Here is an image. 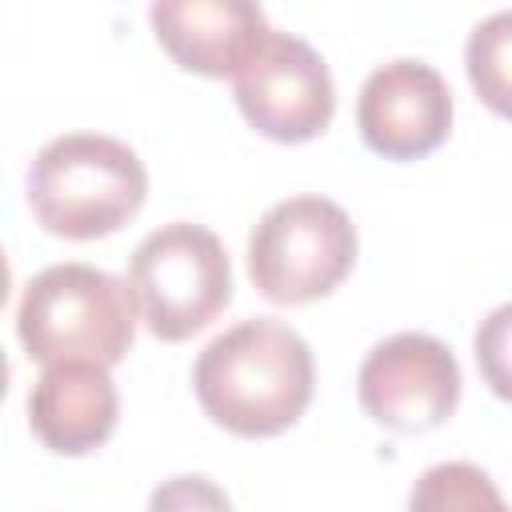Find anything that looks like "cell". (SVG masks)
I'll return each instance as SVG.
<instances>
[{
    "mask_svg": "<svg viewBox=\"0 0 512 512\" xmlns=\"http://www.w3.org/2000/svg\"><path fill=\"white\" fill-rule=\"evenodd\" d=\"M408 512H512L480 464L444 460L416 476Z\"/></svg>",
    "mask_w": 512,
    "mask_h": 512,
    "instance_id": "obj_11",
    "label": "cell"
},
{
    "mask_svg": "<svg viewBox=\"0 0 512 512\" xmlns=\"http://www.w3.org/2000/svg\"><path fill=\"white\" fill-rule=\"evenodd\" d=\"M120 420V392L100 364H48L28 392V424L56 456L96 452Z\"/></svg>",
    "mask_w": 512,
    "mask_h": 512,
    "instance_id": "obj_10",
    "label": "cell"
},
{
    "mask_svg": "<svg viewBox=\"0 0 512 512\" xmlns=\"http://www.w3.org/2000/svg\"><path fill=\"white\" fill-rule=\"evenodd\" d=\"M464 68H468V84L476 88L480 104L512 120V8L484 16L468 32Z\"/></svg>",
    "mask_w": 512,
    "mask_h": 512,
    "instance_id": "obj_12",
    "label": "cell"
},
{
    "mask_svg": "<svg viewBox=\"0 0 512 512\" xmlns=\"http://www.w3.org/2000/svg\"><path fill=\"white\" fill-rule=\"evenodd\" d=\"M24 192L44 232L64 240H100L120 232L144 208L148 168L116 136L64 132L32 156Z\"/></svg>",
    "mask_w": 512,
    "mask_h": 512,
    "instance_id": "obj_2",
    "label": "cell"
},
{
    "mask_svg": "<svg viewBox=\"0 0 512 512\" xmlns=\"http://www.w3.org/2000/svg\"><path fill=\"white\" fill-rule=\"evenodd\" d=\"M356 224L328 196L272 204L248 236V276L272 304H312L344 284L356 264Z\"/></svg>",
    "mask_w": 512,
    "mask_h": 512,
    "instance_id": "obj_5",
    "label": "cell"
},
{
    "mask_svg": "<svg viewBox=\"0 0 512 512\" xmlns=\"http://www.w3.org/2000/svg\"><path fill=\"white\" fill-rule=\"evenodd\" d=\"M240 116L276 144H304L332 124L336 84L324 56L292 36L272 28L260 52L232 80Z\"/></svg>",
    "mask_w": 512,
    "mask_h": 512,
    "instance_id": "obj_6",
    "label": "cell"
},
{
    "mask_svg": "<svg viewBox=\"0 0 512 512\" xmlns=\"http://www.w3.org/2000/svg\"><path fill=\"white\" fill-rule=\"evenodd\" d=\"M128 288L156 340H188L232 304V260L220 236L192 220L148 232L128 260Z\"/></svg>",
    "mask_w": 512,
    "mask_h": 512,
    "instance_id": "obj_4",
    "label": "cell"
},
{
    "mask_svg": "<svg viewBox=\"0 0 512 512\" xmlns=\"http://www.w3.org/2000/svg\"><path fill=\"white\" fill-rule=\"evenodd\" d=\"M312 384L316 364L308 340L276 316L232 324L192 364V392L204 416L244 440L292 428L312 404Z\"/></svg>",
    "mask_w": 512,
    "mask_h": 512,
    "instance_id": "obj_1",
    "label": "cell"
},
{
    "mask_svg": "<svg viewBox=\"0 0 512 512\" xmlns=\"http://www.w3.org/2000/svg\"><path fill=\"white\" fill-rule=\"evenodd\" d=\"M472 356H476V368H480L488 392L512 404V300L496 304L480 320V328L472 336Z\"/></svg>",
    "mask_w": 512,
    "mask_h": 512,
    "instance_id": "obj_13",
    "label": "cell"
},
{
    "mask_svg": "<svg viewBox=\"0 0 512 512\" xmlns=\"http://www.w3.org/2000/svg\"><path fill=\"white\" fill-rule=\"evenodd\" d=\"M452 112L448 80L412 56L372 68L356 96V128L384 160H420L436 152L452 132Z\"/></svg>",
    "mask_w": 512,
    "mask_h": 512,
    "instance_id": "obj_8",
    "label": "cell"
},
{
    "mask_svg": "<svg viewBox=\"0 0 512 512\" xmlns=\"http://www.w3.org/2000/svg\"><path fill=\"white\" fill-rule=\"evenodd\" d=\"M360 408L388 432H432L460 404V364L428 332L384 336L356 372Z\"/></svg>",
    "mask_w": 512,
    "mask_h": 512,
    "instance_id": "obj_7",
    "label": "cell"
},
{
    "mask_svg": "<svg viewBox=\"0 0 512 512\" xmlns=\"http://www.w3.org/2000/svg\"><path fill=\"white\" fill-rule=\"evenodd\" d=\"M136 296L128 280L92 264H52L24 284L16 336L36 364L112 368L136 340Z\"/></svg>",
    "mask_w": 512,
    "mask_h": 512,
    "instance_id": "obj_3",
    "label": "cell"
},
{
    "mask_svg": "<svg viewBox=\"0 0 512 512\" xmlns=\"http://www.w3.org/2000/svg\"><path fill=\"white\" fill-rule=\"evenodd\" d=\"M148 512H236V508H232V496L216 480L188 472V476L160 480L148 496Z\"/></svg>",
    "mask_w": 512,
    "mask_h": 512,
    "instance_id": "obj_14",
    "label": "cell"
},
{
    "mask_svg": "<svg viewBox=\"0 0 512 512\" xmlns=\"http://www.w3.org/2000/svg\"><path fill=\"white\" fill-rule=\"evenodd\" d=\"M160 48L196 76L236 80L272 32L260 4L244 0H160L148 8Z\"/></svg>",
    "mask_w": 512,
    "mask_h": 512,
    "instance_id": "obj_9",
    "label": "cell"
}]
</instances>
